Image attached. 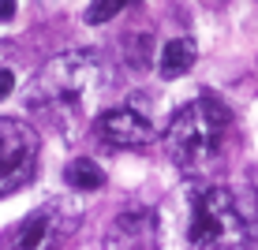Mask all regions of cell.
I'll use <instances>...</instances> for the list:
<instances>
[{"mask_svg": "<svg viewBox=\"0 0 258 250\" xmlns=\"http://www.w3.org/2000/svg\"><path fill=\"white\" fill-rule=\"evenodd\" d=\"M94 131L101 142H109L116 149H139L146 142H154V135H157L154 123L135 109H109L105 116H97Z\"/></svg>", "mask_w": 258, "mask_h": 250, "instance_id": "cell-5", "label": "cell"}, {"mask_svg": "<svg viewBox=\"0 0 258 250\" xmlns=\"http://www.w3.org/2000/svg\"><path fill=\"white\" fill-rule=\"evenodd\" d=\"M195 41L191 38H172L168 45L161 49V56H157V75L161 78H180L187 75V71L195 67Z\"/></svg>", "mask_w": 258, "mask_h": 250, "instance_id": "cell-7", "label": "cell"}, {"mask_svg": "<svg viewBox=\"0 0 258 250\" xmlns=\"http://www.w3.org/2000/svg\"><path fill=\"white\" fill-rule=\"evenodd\" d=\"M38 149L41 138L30 123L0 116V198L26 187L38 172Z\"/></svg>", "mask_w": 258, "mask_h": 250, "instance_id": "cell-4", "label": "cell"}, {"mask_svg": "<svg viewBox=\"0 0 258 250\" xmlns=\"http://www.w3.org/2000/svg\"><path fill=\"white\" fill-rule=\"evenodd\" d=\"M228 120H232L228 109L210 94L183 105L165 127V149L172 157V164L183 168V172H206L221 149Z\"/></svg>", "mask_w": 258, "mask_h": 250, "instance_id": "cell-1", "label": "cell"}, {"mask_svg": "<svg viewBox=\"0 0 258 250\" xmlns=\"http://www.w3.org/2000/svg\"><path fill=\"white\" fill-rule=\"evenodd\" d=\"M97 78H101V64H97L94 52H86V49L60 52L38 71L26 101L45 112H75L97 90Z\"/></svg>", "mask_w": 258, "mask_h": 250, "instance_id": "cell-2", "label": "cell"}, {"mask_svg": "<svg viewBox=\"0 0 258 250\" xmlns=\"http://www.w3.org/2000/svg\"><path fill=\"white\" fill-rule=\"evenodd\" d=\"M15 15V0H0V23H8Z\"/></svg>", "mask_w": 258, "mask_h": 250, "instance_id": "cell-12", "label": "cell"}, {"mask_svg": "<svg viewBox=\"0 0 258 250\" xmlns=\"http://www.w3.org/2000/svg\"><path fill=\"white\" fill-rule=\"evenodd\" d=\"M187 243L191 246H243L254 235L228 187H195L187 194Z\"/></svg>", "mask_w": 258, "mask_h": 250, "instance_id": "cell-3", "label": "cell"}, {"mask_svg": "<svg viewBox=\"0 0 258 250\" xmlns=\"http://www.w3.org/2000/svg\"><path fill=\"white\" fill-rule=\"evenodd\" d=\"M157 239V217L150 209L120 213L116 224L109 228V246H150Z\"/></svg>", "mask_w": 258, "mask_h": 250, "instance_id": "cell-6", "label": "cell"}, {"mask_svg": "<svg viewBox=\"0 0 258 250\" xmlns=\"http://www.w3.org/2000/svg\"><path fill=\"white\" fill-rule=\"evenodd\" d=\"M127 4H131V0H94V4L86 8V23H90V26H101V23L116 19Z\"/></svg>", "mask_w": 258, "mask_h": 250, "instance_id": "cell-10", "label": "cell"}, {"mask_svg": "<svg viewBox=\"0 0 258 250\" xmlns=\"http://www.w3.org/2000/svg\"><path fill=\"white\" fill-rule=\"evenodd\" d=\"M12 90H15V75L8 67H0V97H8Z\"/></svg>", "mask_w": 258, "mask_h": 250, "instance_id": "cell-11", "label": "cell"}, {"mask_svg": "<svg viewBox=\"0 0 258 250\" xmlns=\"http://www.w3.org/2000/svg\"><path fill=\"white\" fill-rule=\"evenodd\" d=\"M64 180H68V187H75V191H101L105 187V172H101V164H94L90 157H75L68 164Z\"/></svg>", "mask_w": 258, "mask_h": 250, "instance_id": "cell-9", "label": "cell"}, {"mask_svg": "<svg viewBox=\"0 0 258 250\" xmlns=\"http://www.w3.org/2000/svg\"><path fill=\"white\" fill-rule=\"evenodd\" d=\"M52 235H56V224H52L49 209H38L34 217H26L19 228L8 231V243L12 246H45Z\"/></svg>", "mask_w": 258, "mask_h": 250, "instance_id": "cell-8", "label": "cell"}]
</instances>
